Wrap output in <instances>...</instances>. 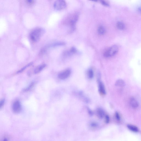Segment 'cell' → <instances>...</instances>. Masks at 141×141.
<instances>
[{"label": "cell", "instance_id": "1", "mask_svg": "<svg viewBox=\"0 0 141 141\" xmlns=\"http://www.w3.org/2000/svg\"><path fill=\"white\" fill-rule=\"evenodd\" d=\"M44 29L42 28H35L30 33V40L33 42H38L44 34Z\"/></svg>", "mask_w": 141, "mask_h": 141}, {"label": "cell", "instance_id": "2", "mask_svg": "<svg viewBox=\"0 0 141 141\" xmlns=\"http://www.w3.org/2000/svg\"><path fill=\"white\" fill-rule=\"evenodd\" d=\"M119 50V47L117 45H113L105 51L104 53V55L106 57H112L118 53Z\"/></svg>", "mask_w": 141, "mask_h": 141}, {"label": "cell", "instance_id": "3", "mask_svg": "<svg viewBox=\"0 0 141 141\" xmlns=\"http://www.w3.org/2000/svg\"><path fill=\"white\" fill-rule=\"evenodd\" d=\"M54 7L57 10H61L65 9L66 7V4L64 1L58 0L55 2L54 3Z\"/></svg>", "mask_w": 141, "mask_h": 141}, {"label": "cell", "instance_id": "4", "mask_svg": "<svg viewBox=\"0 0 141 141\" xmlns=\"http://www.w3.org/2000/svg\"><path fill=\"white\" fill-rule=\"evenodd\" d=\"M13 111L15 113H19L22 109L21 104L19 101H15L13 104L12 107Z\"/></svg>", "mask_w": 141, "mask_h": 141}, {"label": "cell", "instance_id": "5", "mask_svg": "<svg viewBox=\"0 0 141 141\" xmlns=\"http://www.w3.org/2000/svg\"><path fill=\"white\" fill-rule=\"evenodd\" d=\"M71 73L70 69H67L59 73L58 77L60 79L64 80L68 78L70 76Z\"/></svg>", "mask_w": 141, "mask_h": 141}, {"label": "cell", "instance_id": "6", "mask_svg": "<svg viewBox=\"0 0 141 141\" xmlns=\"http://www.w3.org/2000/svg\"><path fill=\"white\" fill-rule=\"evenodd\" d=\"M65 43L63 42H57L52 43L50 44L47 45L41 51V53H44L47 51V49L51 48L57 47L58 46H61L65 45Z\"/></svg>", "mask_w": 141, "mask_h": 141}, {"label": "cell", "instance_id": "7", "mask_svg": "<svg viewBox=\"0 0 141 141\" xmlns=\"http://www.w3.org/2000/svg\"><path fill=\"white\" fill-rule=\"evenodd\" d=\"M78 19V15L76 14L73 15V16L69 18V25H70L71 29H74L76 23L77 22Z\"/></svg>", "mask_w": 141, "mask_h": 141}, {"label": "cell", "instance_id": "8", "mask_svg": "<svg viewBox=\"0 0 141 141\" xmlns=\"http://www.w3.org/2000/svg\"><path fill=\"white\" fill-rule=\"evenodd\" d=\"M98 90L99 93L101 94L104 95L106 94L105 86L103 82L100 81L98 82Z\"/></svg>", "mask_w": 141, "mask_h": 141}, {"label": "cell", "instance_id": "9", "mask_svg": "<svg viewBox=\"0 0 141 141\" xmlns=\"http://www.w3.org/2000/svg\"><path fill=\"white\" fill-rule=\"evenodd\" d=\"M130 103L131 107L133 108H137L139 107L138 102L133 97H132L130 99Z\"/></svg>", "mask_w": 141, "mask_h": 141}, {"label": "cell", "instance_id": "10", "mask_svg": "<svg viewBox=\"0 0 141 141\" xmlns=\"http://www.w3.org/2000/svg\"><path fill=\"white\" fill-rule=\"evenodd\" d=\"M46 66V65L45 64H42L40 65L37 67H36L34 70V74H36L42 71Z\"/></svg>", "mask_w": 141, "mask_h": 141}, {"label": "cell", "instance_id": "11", "mask_svg": "<svg viewBox=\"0 0 141 141\" xmlns=\"http://www.w3.org/2000/svg\"><path fill=\"white\" fill-rule=\"evenodd\" d=\"M115 85L117 87H123L125 85V81L123 80L119 79L117 80Z\"/></svg>", "mask_w": 141, "mask_h": 141}, {"label": "cell", "instance_id": "12", "mask_svg": "<svg viewBox=\"0 0 141 141\" xmlns=\"http://www.w3.org/2000/svg\"><path fill=\"white\" fill-rule=\"evenodd\" d=\"M116 26L117 28L121 30H124L126 27L125 24L121 21H119L117 22Z\"/></svg>", "mask_w": 141, "mask_h": 141}, {"label": "cell", "instance_id": "13", "mask_svg": "<svg viewBox=\"0 0 141 141\" xmlns=\"http://www.w3.org/2000/svg\"><path fill=\"white\" fill-rule=\"evenodd\" d=\"M98 32L99 34L102 35L105 33L106 30L103 26H100L98 27Z\"/></svg>", "mask_w": 141, "mask_h": 141}, {"label": "cell", "instance_id": "14", "mask_svg": "<svg viewBox=\"0 0 141 141\" xmlns=\"http://www.w3.org/2000/svg\"><path fill=\"white\" fill-rule=\"evenodd\" d=\"M128 128L131 131L135 132L138 131L139 130L138 128L134 126L131 125H129L127 126Z\"/></svg>", "mask_w": 141, "mask_h": 141}, {"label": "cell", "instance_id": "15", "mask_svg": "<svg viewBox=\"0 0 141 141\" xmlns=\"http://www.w3.org/2000/svg\"><path fill=\"white\" fill-rule=\"evenodd\" d=\"M88 76L89 78L90 79H92L94 77V71L91 69H90L88 70Z\"/></svg>", "mask_w": 141, "mask_h": 141}, {"label": "cell", "instance_id": "16", "mask_svg": "<svg viewBox=\"0 0 141 141\" xmlns=\"http://www.w3.org/2000/svg\"><path fill=\"white\" fill-rule=\"evenodd\" d=\"M35 83L34 82H32V83L30 84L29 86L28 87L26 88L25 89L23 90V91L24 92H27L28 91H29L30 89L33 87Z\"/></svg>", "mask_w": 141, "mask_h": 141}, {"label": "cell", "instance_id": "17", "mask_svg": "<svg viewBox=\"0 0 141 141\" xmlns=\"http://www.w3.org/2000/svg\"><path fill=\"white\" fill-rule=\"evenodd\" d=\"M32 64V63H29V64H28V65H26L23 67V68H22L20 70H19V71H18V72H17V73H19L22 72V71H23L24 70H25L26 68H27V67H29Z\"/></svg>", "mask_w": 141, "mask_h": 141}, {"label": "cell", "instance_id": "18", "mask_svg": "<svg viewBox=\"0 0 141 141\" xmlns=\"http://www.w3.org/2000/svg\"><path fill=\"white\" fill-rule=\"evenodd\" d=\"M97 112L98 114L100 116L102 117L103 116L104 112L103 110L100 109V108H99V109H98Z\"/></svg>", "mask_w": 141, "mask_h": 141}, {"label": "cell", "instance_id": "19", "mask_svg": "<svg viewBox=\"0 0 141 141\" xmlns=\"http://www.w3.org/2000/svg\"><path fill=\"white\" fill-rule=\"evenodd\" d=\"M26 3L29 5H33L35 3V1L32 0H28L25 1Z\"/></svg>", "mask_w": 141, "mask_h": 141}, {"label": "cell", "instance_id": "20", "mask_svg": "<svg viewBox=\"0 0 141 141\" xmlns=\"http://www.w3.org/2000/svg\"><path fill=\"white\" fill-rule=\"evenodd\" d=\"M69 51V53L70 54H75L77 51L76 49L74 47L71 48Z\"/></svg>", "mask_w": 141, "mask_h": 141}, {"label": "cell", "instance_id": "21", "mask_svg": "<svg viewBox=\"0 0 141 141\" xmlns=\"http://www.w3.org/2000/svg\"><path fill=\"white\" fill-rule=\"evenodd\" d=\"M5 103V100L4 99H2L0 102V109L3 108Z\"/></svg>", "mask_w": 141, "mask_h": 141}, {"label": "cell", "instance_id": "22", "mask_svg": "<svg viewBox=\"0 0 141 141\" xmlns=\"http://www.w3.org/2000/svg\"><path fill=\"white\" fill-rule=\"evenodd\" d=\"M101 3L102 5L104 6H109V4L107 2L105 1L102 0L101 1Z\"/></svg>", "mask_w": 141, "mask_h": 141}, {"label": "cell", "instance_id": "23", "mask_svg": "<svg viewBox=\"0 0 141 141\" xmlns=\"http://www.w3.org/2000/svg\"><path fill=\"white\" fill-rule=\"evenodd\" d=\"M116 118L118 120H120V115L118 113V112H116Z\"/></svg>", "mask_w": 141, "mask_h": 141}, {"label": "cell", "instance_id": "24", "mask_svg": "<svg viewBox=\"0 0 141 141\" xmlns=\"http://www.w3.org/2000/svg\"><path fill=\"white\" fill-rule=\"evenodd\" d=\"M2 141H8V139L7 138H4Z\"/></svg>", "mask_w": 141, "mask_h": 141}, {"label": "cell", "instance_id": "25", "mask_svg": "<svg viewBox=\"0 0 141 141\" xmlns=\"http://www.w3.org/2000/svg\"><path fill=\"white\" fill-rule=\"evenodd\" d=\"M138 11L141 13V6L138 8Z\"/></svg>", "mask_w": 141, "mask_h": 141}]
</instances>
